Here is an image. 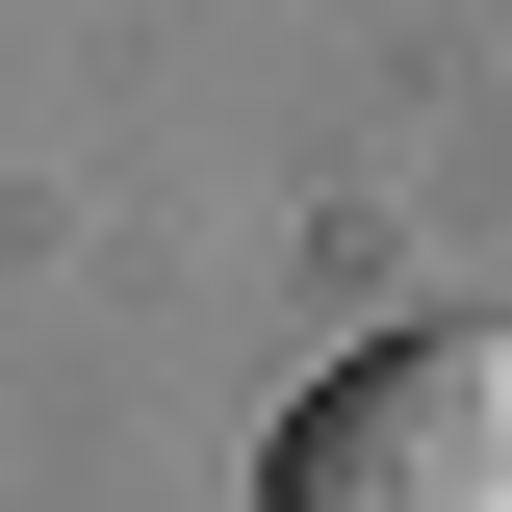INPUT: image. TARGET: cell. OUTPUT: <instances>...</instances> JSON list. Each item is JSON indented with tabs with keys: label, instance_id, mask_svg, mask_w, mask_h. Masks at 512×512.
<instances>
[{
	"label": "cell",
	"instance_id": "1",
	"mask_svg": "<svg viewBox=\"0 0 512 512\" xmlns=\"http://www.w3.org/2000/svg\"><path fill=\"white\" fill-rule=\"evenodd\" d=\"M256 512H512V333L410 308L359 359H308L282 436H256Z\"/></svg>",
	"mask_w": 512,
	"mask_h": 512
}]
</instances>
